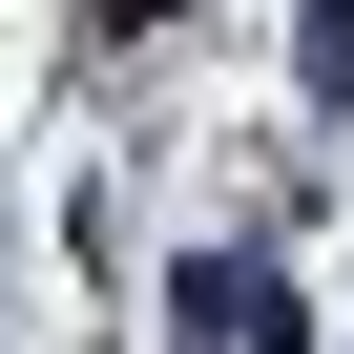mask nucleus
<instances>
[{
	"mask_svg": "<svg viewBox=\"0 0 354 354\" xmlns=\"http://www.w3.org/2000/svg\"><path fill=\"white\" fill-rule=\"evenodd\" d=\"M188 354H313V313H292L271 271H230V250H209V271H188Z\"/></svg>",
	"mask_w": 354,
	"mask_h": 354,
	"instance_id": "f257e3e1",
	"label": "nucleus"
},
{
	"mask_svg": "<svg viewBox=\"0 0 354 354\" xmlns=\"http://www.w3.org/2000/svg\"><path fill=\"white\" fill-rule=\"evenodd\" d=\"M292 84H313V104H354V0H313V21H292Z\"/></svg>",
	"mask_w": 354,
	"mask_h": 354,
	"instance_id": "f03ea898",
	"label": "nucleus"
}]
</instances>
